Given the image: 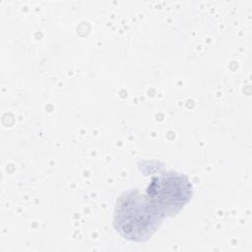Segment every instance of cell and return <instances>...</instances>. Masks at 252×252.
<instances>
[{
    "label": "cell",
    "instance_id": "cell-1",
    "mask_svg": "<svg viewBox=\"0 0 252 252\" xmlns=\"http://www.w3.org/2000/svg\"><path fill=\"white\" fill-rule=\"evenodd\" d=\"M163 216L152 203L147 194L138 189L122 193L116 200L113 226L124 238L147 241L161 224Z\"/></svg>",
    "mask_w": 252,
    "mask_h": 252
},
{
    "label": "cell",
    "instance_id": "cell-2",
    "mask_svg": "<svg viewBox=\"0 0 252 252\" xmlns=\"http://www.w3.org/2000/svg\"><path fill=\"white\" fill-rule=\"evenodd\" d=\"M193 186L189 178L176 171H165L152 177L147 195L164 217L177 215L191 200Z\"/></svg>",
    "mask_w": 252,
    "mask_h": 252
}]
</instances>
